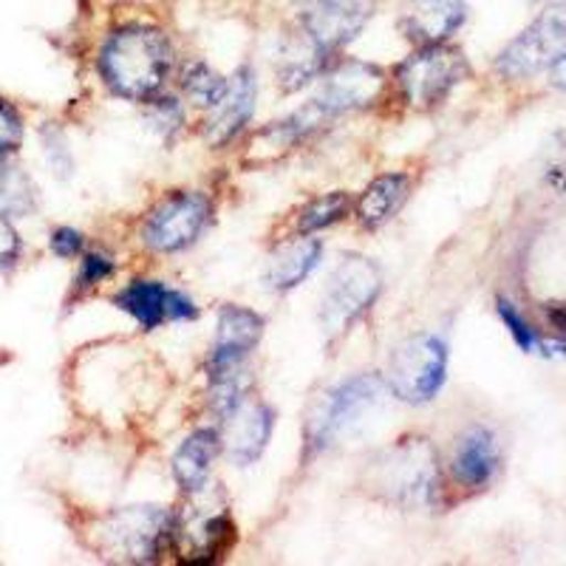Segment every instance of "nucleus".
I'll return each mask as SVG.
<instances>
[{
	"label": "nucleus",
	"mask_w": 566,
	"mask_h": 566,
	"mask_svg": "<svg viewBox=\"0 0 566 566\" xmlns=\"http://www.w3.org/2000/svg\"><path fill=\"white\" fill-rule=\"evenodd\" d=\"M114 303L148 332L174 321H193L199 315L190 297L168 290L159 281H130L125 290L116 292Z\"/></svg>",
	"instance_id": "nucleus-15"
},
{
	"label": "nucleus",
	"mask_w": 566,
	"mask_h": 566,
	"mask_svg": "<svg viewBox=\"0 0 566 566\" xmlns=\"http://www.w3.org/2000/svg\"><path fill=\"white\" fill-rule=\"evenodd\" d=\"M212 219V205L201 193H170L150 210L142 239L156 252H179L196 244Z\"/></svg>",
	"instance_id": "nucleus-9"
},
{
	"label": "nucleus",
	"mask_w": 566,
	"mask_h": 566,
	"mask_svg": "<svg viewBox=\"0 0 566 566\" xmlns=\"http://www.w3.org/2000/svg\"><path fill=\"white\" fill-rule=\"evenodd\" d=\"M468 74L470 65L464 54L448 43L419 45L406 63L397 65V83L413 108L439 105Z\"/></svg>",
	"instance_id": "nucleus-7"
},
{
	"label": "nucleus",
	"mask_w": 566,
	"mask_h": 566,
	"mask_svg": "<svg viewBox=\"0 0 566 566\" xmlns=\"http://www.w3.org/2000/svg\"><path fill=\"white\" fill-rule=\"evenodd\" d=\"M499 464H502L499 442H495L488 428L473 424L457 439V448H453L451 457V473L457 484L468 490L488 488L495 473H499Z\"/></svg>",
	"instance_id": "nucleus-18"
},
{
	"label": "nucleus",
	"mask_w": 566,
	"mask_h": 566,
	"mask_svg": "<svg viewBox=\"0 0 566 566\" xmlns=\"http://www.w3.org/2000/svg\"><path fill=\"white\" fill-rule=\"evenodd\" d=\"M83 232L71 230V227H60L52 232V252L60 258H77L83 252Z\"/></svg>",
	"instance_id": "nucleus-32"
},
{
	"label": "nucleus",
	"mask_w": 566,
	"mask_h": 566,
	"mask_svg": "<svg viewBox=\"0 0 566 566\" xmlns=\"http://www.w3.org/2000/svg\"><path fill=\"white\" fill-rule=\"evenodd\" d=\"M386 77L377 65L360 63V60H343L323 74L321 94L315 103L328 116L346 114L354 108H368L382 97Z\"/></svg>",
	"instance_id": "nucleus-13"
},
{
	"label": "nucleus",
	"mask_w": 566,
	"mask_h": 566,
	"mask_svg": "<svg viewBox=\"0 0 566 566\" xmlns=\"http://www.w3.org/2000/svg\"><path fill=\"white\" fill-rule=\"evenodd\" d=\"M321 241L317 239H297L283 244L275 255L270 258V266H266V283L270 290L286 292L295 290L306 281V275H312V270L321 261Z\"/></svg>",
	"instance_id": "nucleus-21"
},
{
	"label": "nucleus",
	"mask_w": 566,
	"mask_h": 566,
	"mask_svg": "<svg viewBox=\"0 0 566 566\" xmlns=\"http://www.w3.org/2000/svg\"><path fill=\"white\" fill-rule=\"evenodd\" d=\"M181 88H185V94L190 99L201 103L205 108H212L227 91V80L221 77L219 71H212L207 63H190L185 69V74H181Z\"/></svg>",
	"instance_id": "nucleus-25"
},
{
	"label": "nucleus",
	"mask_w": 566,
	"mask_h": 566,
	"mask_svg": "<svg viewBox=\"0 0 566 566\" xmlns=\"http://www.w3.org/2000/svg\"><path fill=\"white\" fill-rule=\"evenodd\" d=\"M374 9L377 0H303L297 29L332 57L366 29Z\"/></svg>",
	"instance_id": "nucleus-10"
},
{
	"label": "nucleus",
	"mask_w": 566,
	"mask_h": 566,
	"mask_svg": "<svg viewBox=\"0 0 566 566\" xmlns=\"http://www.w3.org/2000/svg\"><path fill=\"white\" fill-rule=\"evenodd\" d=\"M382 286L380 266L363 255L343 258L332 272L321 301V326L328 337L346 335L360 321Z\"/></svg>",
	"instance_id": "nucleus-5"
},
{
	"label": "nucleus",
	"mask_w": 566,
	"mask_h": 566,
	"mask_svg": "<svg viewBox=\"0 0 566 566\" xmlns=\"http://www.w3.org/2000/svg\"><path fill=\"white\" fill-rule=\"evenodd\" d=\"M348 207H352V201H348L346 193H326L306 205V210L301 212V224L297 227H301L303 235H310V232L323 230V227L337 224V221L348 212Z\"/></svg>",
	"instance_id": "nucleus-26"
},
{
	"label": "nucleus",
	"mask_w": 566,
	"mask_h": 566,
	"mask_svg": "<svg viewBox=\"0 0 566 566\" xmlns=\"http://www.w3.org/2000/svg\"><path fill=\"white\" fill-rule=\"evenodd\" d=\"M566 52V3H553L499 54V71L510 80L533 77Z\"/></svg>",
	"instance_id": "nucleus-8"
},
{
	"label": "nucleus",
	"mask_w": 566,
	"mask_h": 566,
	"mask_svg": "<svg viewBox=\"0 0 566 566\" xmlns=\"http://www.w3.org/2000/svg\"><path fill=\"white\" fill-rule=\"evenodd\" d=\"M221 419H224V431L219 437L224 442L230 462L239 464V468L258 462L272 437V424H275L272 408L261 399L241 397L232 406V411Z\"/></svg>",
	"instance_id": "nucleus-14"
},
{
	"label": "nucleus",
	"mask_w": 566,
	"mask_h": 566,
	"mask_svg": "<svg viewBox=\"0 0 566 566\" xmlns=\"http://www.w3.org/2000/svg\"><path fill=\"white\" fill-rule=\"evenodd\" d=\"M174 544V515L161 507L114 510L97 524V549L119 564H154Z\"/></svg>",
	"instance_id": "nucleus-3"
},
{
	"label": "nucleus",
	"mask_w": 566,
	"mask_h": 566,
	"mask_svg": "<svg viewBox=\"0 0 566 566\" xmlns=\"http://www.w3.org/2000/svg\"><path fill=\"white\" fill-rule=\"evenodd\" d=\"M255 94L258 83L252 69L235 71V77L227 80V91L219 103L212 105V114L207 119L205 134L210 145H227L241 134V128L250 123L252 111H255Z\"/></svg>",
	"instance_id": "nucleus-19"
},
{
	"label": "nucleus",
	"mask_w": 566,
	"mask_h": 566,
	"mask_svg": "<svg viewBox=\"0 0 566 566\" xmlns=\"http://www.w3.org/2000/svg\"><path fill=\"white\" fill-rule=\"evenodd\" d=\"M495 310H499V317H502V323L507 326V332H510V337L515 340V346L522 348V352H530V354L541 352V343L544 340H541L538 332L530 326L527 317L515 310L513 303L504 301V297H499V306H495Z\"/></svg>",
	"instance_id": "nucleus-27"
},
{
	"label": "nucleus",
	"mask_w": 566,
	"mask_h": 566,
	"mask_svg": "<svg viewBox=\"0 0 566 566\" xmlns=\"http://www.w3.org/2000/svg\"><path fill=\"white\" fill-rule=\"evenodd\" d=\"M549 83H553L555 88L566 91V52L558 54V57L549 63Z\"/></svg>",
	"instance_id": "nucleus-34"
},
{
	"label": "nucleus",
	"mask_w": 566,
	"mask_h": 566,
	"mask_svg": "<svg viewBox=\"0 0 566 566\" xmlns=\"http://www.w3.org/2000/svg\"><path fill=\"white\" fill-rule=\"evenodd\" d=\"M43 148H45V159H49V168L54 170V176H63L69 179L71 170H74V159H71L69 142H65L63 130L60 128H43Z\"/></svg>",
	"instance_id": "nucleus-28"
},
{
	"label": "nucleus",
	"mask_w": 566,
	"mask_h": 566,
	"mask_svg": "<svg viewBox=\"0 0 566 566\" xmlns=\"http://www.w3.org/2000/svg\"><path fill=\"white\" fill-rule=\"evenodd\" d=\"M235 541V527L221 507H185L174 515V544L170 547L187 564H212Z\"/></svg>",
	"instance_id": "nucleus-11"
},
{
	"label": "nucleus",
	"mask_w": 566,
	"mask_h": 566,
	"mask_svg": "<svg viewBox=\"0 0 566 566\" xmlns=\"http://www.w3.org/2000/svg\"><path fill=\"white\" fill-rule=\"evenodd\" d=\"M150 123L165 134H174L181 125V108L176 99H150Z\"/></svg>",
	"instance_id": "nucleus-31"
},
{
	"label": "nucleus",
	"mask_w": 566,
	"mask_h": 566,
	"mask_svg": "<svg viewBox=\"0 0 566 566\" xmlns=\"http://www.w3.org/2000/svg\"><path fill=\"white\" fill-rule=\"evenodd\" d=\"M20 142H23V123H20L18 111L7 99H0V159L14 154Z\"/></svg>",
	"instance_id": "nucleus-29"
},
{
	"label": "nucleus",
	"mask_w": 566,
	"mask_h": 566,
	"mask_svg": "<svg viewBox=\"0 0 566 566\" xmlns=\"http://www.w3.org/2000/svg\"><path fill=\"white\" fill-rule=\"evenodd\" d=\"M221 451V437L212 428L190 433L174 453V476L185 493H201L205 490L210 468Z\"/></svg>",
	"instance_id": "nucleus-20"
},
{
	"label": "nucleus",
	"mask_w": 566,
	"mask_h": 566,
	"mask_svg": "<svg viewBox=\"0 0 566 566\" xmlns=\"http://www.w3.org/2000/svg\"><path fill=\"white\" fill-rule=\"evenodd\" d=\"M547 317L549 323H553V328H558L560 335L566 337V303H555V306H549Z\"/></svg>",
	"instance_id": "nucleus-35"
},
{
	"label": "nucleus",
	"mask_w": 566,
	"mask_h": 566,
	"mask_svg": "<svg viewBox=\"0 0 566 566\" xmlns=\"http://www.w3.org/2000/svg\"><path fill=\"white\" fill-rule=\"evenodd\" d=\"M18 255H20V235L14 232V227L0 216V270H9V266L18 261Z\"/></svg>",
	"instance_id": "nucleus-33"
},
{
	"label": "nucleus",
	"mask_w": 566,
	"mask_h": 566,
	"mask_svg": "<svg viewBox=\"0 0 566 566\" xmlns=\"http://www.w3.org/2000/svg\"><path fill=\"white\" fill-rule=\"evenodd\" d=\"M408 193H411V179L406 174L377 176L357 201V219L368 230H377V227L391 219L399 207L406 205Z\"/></svg>",
	"instance_id": "nucleus-23"
},
{
	"label": "nucleus",
	"mask_w": 566,
	"mask_h": 566,
	"mask_svg": "<svg viewBox=\"0 0 566 566\" xmlns=\"http://www.w3.org/2000/svg\"><path fill=\"white\" fill-rule=\"evenodd\" d=\"M363 488L397 507H428L439 490V459L428 439H402L374 453Z\"/></svg>",
	"instance_id": "nucleus-2"
},
{
	"label": "nucleus",
	"mask_w": 566,
	"mask_h": 566,
	"mask_svg": "<svg viewBox=\"0 0 566 566\" xmlns=\"http://www.w3.org/2000/svg\"><path fill=\"white\" fill-rule=\"evenodd\" d=\"M468 20L464 0H411L399 29L417 45H437L457 34Z\"/></svg>",
	"instance_id": "nucleus-17"
},
{
	"label": "nucleus",
	"mask_w": 566,
	"mask_h": 566,
	"mask_svg": "<svg viewBox=\"0 0 566 566\" xmlns=\"http://www.w3.org/2000/svg\"><path fill=\"white\" fill-rule=\"evenodd\" d=\"M114 275V261H111V255H105V252H88V255L83 258V270H80V286H97V283H103L105 277Z\"/></svg>",
	"instance_id": "nucleus-30"
},
{
	"label": "nucleus",
	"mask_w": 566,
	"mask_h": 566,
	"mask_svg": "<svg viewBox=\"0 0 566 566\" xmlns=\"http://www.w3.org/2000/svg\"><path fill=\"white\" fill-rule=\"evenodd\" d=\"M264 335V317L244 306H221L219 323H216V343L210 352V380H230L239 374L241 360L258 346Z\"/></svg>",
	"instance_id": "nucleus-12"
},
{
	"label": "nucleus",
	"mask_w": 566,
	"mask_h": 566,
	"mask_svg": "<svg viewBox=\"0 0 566 566\" xmlns=\"http://www.w3.org/2000/svg\"><path fill=\"white\" fill-rule=\"evenodd\" d=\"M326 111L312 99L310 105H303L301 111H295V114L281 119V123H272L270 128L258 130L255 139L250 142L247 161H250V165H272V161L283 159V156L290 154L292 148H297L306 136H312L321 125H326Z\"/></svg>",
	"instance_id": "nucleus-16"
},
{
	"label": "nucleus",
	"mask_w": 566,
	"mask_h": 566,
	"mask_svg": "<svg viewBox=\"0 0 566 566\" xmlns=\"http://www.w3.org/2000/svg\"><path fill=\"white\" fill-rule=\"evenodd\" d=\"M326 54L297 29V34L286 38L277 52V83L286 91H297L326 71Z\"/></svg>",
	"instance_id": "nucleus-22"
},
{
	"label": "nucleus",
	"mask_w": 566,
	"mask_h": 566,
	"mask_svg": "<svg viewBox=\"0 0 566 566\" xmlns=\"http://www.w3.org/2000/svg\"><path fill=\"white\" fill-rule=\"evenodd\" d=\"M448 377V346L437 335L408 337L388 363V388L411 406L431 402Z\"/></svg>",
	"instance_id": "nucleus-6"
},
{
	"label": "nucleus",
	"mask_w": 566,
	"mask_h": 566,
	"mask_svg": "<svg viewBox=\"0 0 566 566\" xmlns=\"http://www.w3.org/2000/svg\"><path fill=\"white\" fill-rule=\"evenodd\" d=\"M174 69V43L161 29L130 27L108 34L99 52V74L116 97L150 103L165 88Z\"/></svg>",
	"instance_id": "nucleus-1"
},
{
	"label": "nucleus",
	"mask_w": 566,
	"mask_h": 566,
	"mask_svg": "<svg viewBox=\"0 0 566 566\" xmlns=\"http://www.w3.org/2000/svg\"><path fill=\"white\" fill-rule=\"evenodd\" d=\"M38 207V187L29 174L12 161L0 159V216L23 219Z\"/></svg>",
	"instance_id": "nucleus-24"
},
{
	"label": "nucleus",
	"mask_w": 566,
	"mask_h": 566,
	"mask_svg": "<svg viewBox=\"0 0 566 566\" xmlns=\"http://www.w3.org/2000/svg\"><path fill=\"white\" fill-rule=\"evenodd\" d=\"M382 397H386V382L377 374H357L332 386L312 402L306 413V444H312V451L335 444L343 433L352 431V424L380 406Z\"/></svg>",
	"instance_id": "nucleus-4"
}]
</instances>
